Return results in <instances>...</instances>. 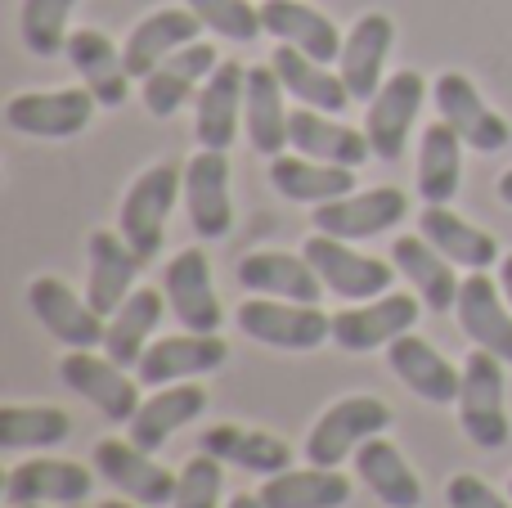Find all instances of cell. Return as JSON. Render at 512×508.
Instances as JSON below:
<instances>
[{"label": "cell", "mask_w": 512, "mask_h": 508, "mask_svg": "<svg viewBox=\"0 0 512 508\" xmlns=\"http://www.w3.org/2000/svg\"><path fill=\"white\" fill-rule=\"evenodd\" d=\"M176 198H185V167H176V162H153V167H144L140 176L131 180V189H126L122 212H117V230H122L126 243L144 257V266L162 252Z\"/></svg>", "instance_id": "6da1fadb"}, {"label": "cell", "mask_w": 512, "mask_h": 508, "mask_svg": "<svg viewBox=\"0 0 512 508\" xmlns=\"http://www.w3.org/2000/svg\"><path fill=\"white\" fill-rule=\"evenodd\" d=\"M459 428L477 450H504L512 437L508 423V383H504V360L490 351H468L463 360V383H459Z\"/></svg>", "instance_id": "7a4b0ae2"}, {"label": "cell", "mask_w": 512, "mask_h": 508, "mask_svg": "<svg viewBox=\"0 0 512 508\" xmlns=\"http://www.w3.org/2000/svg\"><path fill=\"white\" fill-rule=\"evenodd\" d=\"M391 428V405L382 396H342L315 419L306 437V459L319 468H337L342 459H355V450L369 437H382Z\"/></svg>", "instance_id": "3957f363"}, {"label": "cell", "mask_w": 512, "mask_h": 508, "mask_svg": "<svg viewBox=\"0 0 512 508\" xmlns=\"http://www.w3.org/2000/svg\"><path fill=\"white\" fill-rule=\"evenodd\" d=\"M234 324L243 338L279 351H315L333 342V315L306 302H279V297H248L234 311Z\"/></svg>", "instance_id": "277c9868"}, {"label": "cell", "mask_w": 512, "mask_h": 508, "mask_svg": "<svg viewBox=\"0 0 512 508\" xmlns=\"http://www.w3.org/2000/svg\"><path fill=\"white\" fill-rule=\"evenodd\" d=\"M301 252L315 266V275L324 279L328 293H337L342 302H369V297L391 293V284L400 275L391 261L369 257V252L351 248L346 239H333V234H319V230L301 243Z\"/></svg>", "instance_id": "5b68a950"}, {"label": "cell", "mask_w": 512, "mask_h": 508, "mask_svg": "<svg viewBox=\"0 0 512 508\" xmlns=\"http://www.w3.org/2000/svg\"><path fill=\"white\" fill-rule=\"evenodd\" d=\"M418 315H423V297L418 293H382L369 302H346V311L333 315V342L342 351H387L400 333H414Z\"/></svg>", "instance_id": "8992f818"}, {"label": "cell", "mask_w": 512, "mask_h": 508, "mask_svg": "<svg viewBox=\"0 0 512 508\" xmlns=\"http://www.w3.org/2000/svg\"><path fill=\"white\" fill-rule=\"evenodd\" d=\"M423 99H427V77L414 68L391 72L378 95L369 99V108H364V135H369L378 162H400L409 131H414L418 113H423Z\"/></svg>", "instance_id": "52a82bcc"}, {"label": "cell", "mask_w": 512, "mask_h": 508, "mask_svg": "<svg viewBox=\"0 0 512 508\" xmlns=\"http://www.w3.org/2000/svg\"><path fill=\"white\" fill-rule=\"evenodd\" d=\"M99 99L86 86H63V90H18L5 104L9 131L32 135V140H72L90 126Z\"/></svg>", "instance_id": "ba28073f"}, {"label": "cell", "mask_w": 512, "mask_h": 508, "mask_svg": "<svg viewBox=\"0 0 512 508\" xmlns=\"http://www.w3.org/2000/svg\"><path fill=\"white\" fill-rule=\"evenodd\" d=\"M405 216H409L405 189L378 185V189H355V194L333 198V203H319L310 212V225L319 234H333V239L364 243V239H378V234H391Z\"/></svg>", "instance_id": "9c48e42d"}, {"label": "cell", "mask_w": 512, "mask_h": 508, "mask_svg": "<svg viewBox=\"0 0 512 508\" xmlns=\"http://www.w3.org/2000/svg\"><path fill=\"white\" fill-rule=\"evenodd\" d=\"M27 306L41 320V329L50 333L54 342H63L68 351H95L104 347V329L108 320L90 306V297L72 293L59 275H36L27 284Z\"/></svg>", "instance_id": "30bf717a"}, {"label": "cell", "mask_w": 512, "mask_h": 508, "mask_svg": "<svg viewBox=\"0 0 512 508\" xmlns=\"http://www.w3.org/2000/svg\"><path fill=\"white\" fill-rule=\"evenodd\" d=\"M432 104H436V113H441V122H450L468 149L499 153L512 140L508 117L495 113V108L481 99L477 81H472L468 72H441V77L432 81Z\"/></svg>", "instance_id": "8fae6325"}, {"label": "cell", "mask_w": 512, "mask_h": 508, "mask_svg": "<svg viewBox=\"0 0 512 508\" xmlns=\"http://www.w3.org/2000/svg\"><path fill=\"white\" fill-rule=\"evenodd\" d=\"M90 459H95V473L104 477L108 486H117L122 495H131L135 504H144V508H162V504L176 500L180 477L171 473V468H162L158 459L149 455V450L135 446L131 437H126V441H117V437L95 441Z\"/></svg>", "instance_id": "7c38bea8"}, {"label": "cell", "mask_w": 512, "mask_h": 508, "mask_svg": "<svg viewBox=\"0 0 512 508\" xmlns=\"http://www.w3.org/2000/svg\"><path fill=\"white\" fill-rule=\"evenodd\" d=\"M162 293H167V306L176 311V320L189 333H221L225 311H221V293H216V279H212V261H207L203 248H185L167 261Z\"/></svg>", "instance_id": "4fadbf2b"}, {"label": "cell", "mask_w": 512, "mask_h": 508, "mask_svg": "<svg viewBox=\"0 0 512 508\" xmlns=\"http://www.w3.org/2000/svg\"><path fill=\"white\" fill-rule=\"evenodd\" d=\"M391 45H396V23H391V14H382V9H369V14H360L346 27L342 54H337V72H342L355 104H369L382 90Z\"/></svg>", "instance_id": "5bb4252c"}, {"label": "cell", "mask_w": 512, "mask_h": 508, "mask_svg": "<svg viewBox=\"0 0 512 508\" xmlns=\"http://www.w3.org/2000/svg\"><path fill=\"white\" fill-rule=\"evenodd\" d=\"M185 212L198 239H225L234 230L230 153L225 149H198L185 162Z\"/></svg>", "instance_id": "9a60e30c"}, {"label": "cell", "mask_w": 512, "mask_h": 508, "mask_svg": "<svg viewBox=\"0 0 512 508\" xmlns=\"http://www.w3.org/2000/svg\"><path fill=\"white\" fill-rule=\"evenodd\" d=\"M230 360V347H225L221 333H176V338H158L149 342L144 360L135 365V378L140 387H167V383H194L203 374H216V369Z\"/></svg>", "instance_id": "2e32d148"}, {"label": "cell", "mask_w": 512, "mask_h": 508, "mask_svg": "<svg viewBox=\"0 0 512 508\" xmlns=\"http://www.w3.org/2000/svg\"><path fill=\"white\" fill-rule=\"evenodd\" d=\"M59 378L63 387L90 401L108 423H131L135 410H140V387L126 374L122 365H113L108 356H95V351H68L59 360Z\"/></svg>", "instance_id": "e0dca14e"}, {"label": "cell", "mask_w": 512, "mask_h": 508, "mask_svg": "<svg viewBox=\"0 0 512 508\" xmlns=\"http://www.w3.org/2000/svg\"><path fill=\"white\" fill-rule=\"evenodd\" d=\"M454 315H459V329L472 347L512 365V306L504 288H499V279H490L486 270H468V279L459 288V302H454Z\"/></svg>", "instance_id": "ac0fdd59"}, {"label": "cell", "mask_w": 512, "mask_h": 508, "mask_svg": "<svg viewBox=\"0 0 512 508\" xmlns=\"http://www.w3.org/2000/svg\"><path fill=\"white\" fill-rule=\"evenodd\" d=\"M243 99H248V68L234 59H221V68L203 81L194 99V135L203 149H225L243 131Z\"/></svg>", "instance_id": "d6986e66"}, {"label": "cell", "mask_w": 512, "mask_h": 508, "mask_svg": "<svg viewBox=\"0 0 512 508\" xmlns=\"http://www.w3.org/2000/svg\"><path fill=\"white\" fill-rule=\"evenodd\" d=\"M86 261H90L86 297H90V306H95V311L108 320V315H113L117 306L135 293V275H140L144 257L131 248V243H126L122 230H90Z\"/></svg>", "instance_id": "ffe728a7"}, {"label": "cell", "mask_w": 512, "mask_h": 508, "mask_svg": "<svg viewBox=\"0 0 512 508\" xmlns=\"http://www.w3.org/2000/svg\"><path fill=\"white\" fill-rule=\"evenodd\" d=\"M387 365L418 401L427 405H454L459 401V383H463V365L445 360L441 351L432 347L418 333H400L396 342L387 347Z\"/></svg>", "instance_id": "44dd1931"}, {"label": "cell", "mask_w": 512, "mask_h": 508, "mask_svg": "<svg viewBox=\"0 0 512 508\" xmlns=\"http://www.w3.org/2000/svg\"><path fill=\"white\" fill-rule=\"evenodd\" d=\"M221 68L216 59V45L207 41H189L185 50H176L171 59H162L158 68L144 77V108L153 117H176L189 99H198L203 81Z\"/></svg>", "instance_id": "7402d4cb"}, {"label": "cell", "mask_w": 512, "mask_h": 508, "mask_svg": "<svg viewBox=\"0 0 512 508\" xmlns=\"http://www.w3.org/2000/svg\"><path fill=\"white\" fill-rule=\"evenodd\" d=\"M203 23L189 5H167V9H153L144 14L140 23L131 27V36L122 41V54H126V72L135 81H144L162 59H171L176 50H185L189 41H198Z\"/></svg>", "instance_id": "603a6c76"}, {"label": "cell", "mask_w": 512, "mask_h": 508, "mask_svg": "<svg viewBox=\"0 0 512 508\" xmlns=\"http://www.w3.org/2000/svg\"><path fill=\"white\" fill-rule=\"evenodd\" d=\"M95 491V473L77 459H23L5 473L9 504H81Z\"/></svg>", "instance_id": "cb8c5ba5"}, {"label": "cell", "mask_w": 512, "mask_h": 508, "mask_svg": "<svg viewBox=\"0 0 512 508\" xmlns=\"http://www.w3.org/2000/svg\"><path fill=\"white\" fill-rule=\"evenodd\" d=\"M68 63L77 68L81 86L99 99V108H122L131 99V72H126L122 45H113L99 27H77L68 36Z\"/></svg>", "instance_id": "d4e9b609"}, {"label": "cell", "mask_w": 512, "mask_h": 508, "mask_svg": "<svg viewBox=\"0 0 512 508\" xmlns=\"http://www.w3.org/2000/svg\"><path fill=\"white\" fill-rule=\"evenodd\" d=\"M288 149L306 153V158H319V162H333V167H351V171L373 158L369 135L337 122L333 113H319V108H306V104L292 108Z\"/></svg>", "instance_id": "484cf974"}, {"label": "cell", "mask_w": 512, "mask_h": 508, "mask_svg": "<svg viewBox=\"0 0 512 508\" xmlns=\"http://www.w3.org/2000/svg\"><path fill=\"white\" fill-rule=\"evenodd\" d=\"M261 23L265 36L292 45V50L310 54L319 63H337L346 32L324 14V9L306 5V0H261Z\"/></svg>", "instance_id": "4316f807"}, {"label": "cell", "mask_w": 512, "mask_h": 508, "mask_svg": "<svg viewBox=\"0 0 512 508\" xmlns=\"http://www.w3.org/2000/svg\"><path fill=\"white\" fill-rule=\"evenodd\" d=\"M239 284L248 297H279V302L319 306L324 279L306 261V252H248L239 261Z\"/></svg>", "instance_id": "83f0119b"}, {"label": "cell", "mask_w": 512, "mask_h": 508, "mask_svg": "<svg viewBox=\"0 0 512 508\" xmlns=\"http://www.w3.org/2000/svg\"><path fill=\"white\" fill-rule=\"evenodd\" d=\"M391 266L409 279V288L423 297V306H432L436 315L454 311L459 288H463L459 266H454L445 252H436L423 234H396V243H391Z\"/></svg>", "instance_id": "f1b7e54d"}, {"label": "cell", "mask_w": 512, "mask_h": 508, "mask_svg": "<svg viewBox=\"0 0 512 508\" xmlns=\"http://www.w3.org/2000/svg\"><path fill=\"white\" fill-rule=\"evenodd\" d=\"M203 410H207V387H198V383H167V387H158L153 396H144L140 410H135V419L126 423V432H131V441L140 450L158 455V450L167 446V441L176 437L185 423H194Z\"/></svg>", "instance_id": "f546056e"}, {"label": "cell", "mask_w": 512, "mask_h": 508, "mask_svg": "<svg viewBox=\"0 0 512 508\" xmlns=\"http://www.w3.org/2000/svg\"><path fill=\"white\" fill-rule=\"evenodd\" d=\"M418 234L436 252H445L459 270H490L504 261V248H499L495 234L463 221L459 212H450V203H427L423 216H418Z\"/></svg>", "instance_id": "4dcf8cb0"}, {"label": "cell", "mask_w": 512, "mask_h": 508, "mask_svg": "<svg viewBox=\"0 0 512 508\" xmlns=\"http://www.w3.org/2000/svg\"><path fill=\"white\" fill-rule=\"evenodd\" d=\"M288 90H283L274 63H256L248 68V99H243V131H248L252 149L265 158H279L288 149Z\"/></svg>", "instance_id": "1f68e13d"}, {"label": "cell", "mask_w": 512, "mask_h": 508, "mask_svg": "<svg viewBox=\"0 0 512 508\" xmlns=\"http://www.w3.org/2000/svg\"><path fill=\"white\" fill-rule=\"evenodd\" d=\"M198 450L216 455L221 464H234L243 473H256V477H274L283 468H292V446L279 441L274 432H256V428H243V423H216L198 437Z\"/></svg>", "instance_id": "d6a6232c"}, {"label": "cell", "mask_w": 512, "mask_h": 508, "mask_svg": "<svg viewBox=\"0 0 512 508\" xmlns=\"http://www.w3.org/2000/svg\"><path fill=\"white\" fill-rule=\"evenodd\" d=\"M270 63H274V72H279L283 90H288L297 104L319 108V113H333V117L346 113V108L355 104L351 90H346V81H342V72H333L328 63H319V59H310V54L292 50V45H283V41L274 45Z\"/></svg>", "instance_id": "836d02e7"}, {"label": "cell", "mask_w": 512, "mask_h": 508, "mask_svg": "<svg viewBox=\"0 0 512 508\" xmlns=\"http://www.w3.org/2000/svg\"><path fill=\"white\" fill-rule=\"evenodd\" d=\"M270 185H274V194L288 198V203L319 207V203L355 194V171L306 158V153H279V158H270Z\"/></svg>", "instance_id": "e575fe53"}, {"label": "cell", "mask_w": 512, "mask_h": 508, "mask_svg": "<svg viewBox=\"0 0 512 508\" xmlns=\"http://www.w3.org/2000/svg\"><path fill=\"white\" fill-rule=\"evenodd\" d=\"M162 311H167V293L162 288H135L113 315H108V329H104V351L113 365L135 369L149 351V338L158 329Z\"/></svg>", "instance_id": "d590c367"}, {"label": "cell", "mask_w": 512, "mask_h": 508, "mask_svg": "<svg viewBox=\"0 0 512 508\" xmlns=\"http://www.w3.org/2000/svg\"><path fill=\"white\" fill-rule=\"evenodd\" d=\"M355 477L369 486V495H378V504L387 508H418L423 504V482L409 468V459L391 446L387 437H369L355 450Z\"/></svg>", "instance_id": "8d00e7d4"}, {"label": "cell", "mask_w": 512, "mask_h": 508, "mask_svg": "<svg viewBox=\"0 0 512 508\" xmlns=\"http://www.w3.org/2000/svg\"><path fill=\"white\" fill-rule=\"evenodd\" d=\"M261 504L265 508H342L351 504V477L337 468H283V473L261 482Z\"/></svg>", "instance_id": "74e56055"}, {"label": "cell", "mask_w": 512, "mask_h": 508, "mask_svg": "<svg viewBox=\"0 0 512 508\" xmlns=\"http://www.w3.org/2000/svg\"><path fill=\"white\" fill-rule=\"evenodd\" d=\"M463 185V140L450 122H432L418 140V194L423 203H454Z\"/></svg>", "instance_id": "f35d334b"}, {"label": "cell", "mask_w": 512, "mask_h": 508, "mask_svg": "<svg viewBox=\"0 0 512 508\" xmlns=\"http://www.w3.org/2000/svg\"><path fill=\"white\" fill-rule=\"evenodd\" d=\"M72 437V414L59 405H0V450H54Z\"/></svg>", "instance_id": "ab89813d"}, {"label": "cell", "mask_w": 512, "mask_h": 508, "mask_svg": "<svg viewBox=\"0 0 512 508\" xmlns=\"http://www.w3.org/2000/svg\"><path fill=\"white\" fill-rule=\"evenodd\" d=\"M72 9H77V0H23V9H18V36H23L27 54L54 59V54L68 50Z\"/></svg>", "instance_id": "60d3db41"}, {"label": "cell", "mask_w": 512, "mask_h": 508, "mask_svg": "<svg viewBox=\"0 0 512 508\" xmlns=\"http://www.w3.org/2000/svg\"><path fill=\"white\" fill-rule=\"evenodd\" d=\"M185 5L194 9L207 32L225 36V41H256L265 32L261 5H252V0H185Z\"/></svg>", "instance_id": "b9f144b4"}, {"label": "cell", "mask_w": 512, "mask_h": 508, "mask_svg": "<svg viewBox=\"0 0 512 508\" xmlns=\"http://www.w3.org/2000/svg\"><path fill=\"white\" fill-rule=\"evenodd\" d=\"M225 464L207 450H198V459H189L180 468V486L171 508H225Z\"/></svg>", "instance_id": "7bdbcfd3"}, {"label": "cell", "mask_w": 512, "mask_h": 508, "mask_svg": "<svg viewBox=\"0 0 512 508\" xmlns=\"http://www.w3.org/2000/svg\"><path fill=\"white\" fill-rule=\"evenodd\" d=\"M445 500H450V508H512V495H499L477 473H454L445 482Z\"/></svg>", "instance_id": "ee69618b"}, {"label": "cell", "mask_w": 512, "mask_h": 508, "mask_svg": "<svg viewBox=\"0 0 512 508\" xmlns=\"http://www.w3.org/2000/svg\"><path fill=\"white\" fill-rule=\"evenodd\" d=\"M499 288H504V297H508V306H512V252L499 261Z\"/></svg>", "instance_id": "f6af8a7d"}, {"label": "cell", "mask_w": 512, "mask_h": 508, "mask_svg": "<svg viewBox=\"0 0 512 508\" xmlns=\"http://www.w3.org/2000/svg\"><path fill=\"white\" fill-rule=\"evenodd\" d=\"M495 194H499V203H504V207H512V167L504 171V176H499V185H495Z\"/></svg>", "instance_id": "bcb514c9"}, {"label": "cell", "mask_w": 512, "mask_h": 508, "mask_svg": "<svg viewBox=\"0 0 512 508\" xmlns=\"http://www.w3.org/2000/svg\"><path fill=\"white\" fill-rule=\"evenodd\" d=\"M225 508H265V504H261V495H230Z\"/></svg>", "instance_id": "7dc6e473"}, {"label": "cell", "mask_w": 512, "mask_h": 508, "mask_svg": "<svg viewBox=\"0 0 512 508\" xmlns=\"http://www.w3.org/2000/svg\"><path fill=\"white\" fill-rule=\"evenodd\" d=\"M99 508H140V504H135V500H104Z\"/></svg>", "instance_id": "c3c4849f"}, {"label": "cell", "mask_w": 512, "mask_h": 508, "mask_svg": "<svg viewBox=\"0 0 512 508\" xmlns=\"http://www.w3.org/2000/svg\"><path fill=\"white\" fill-rule=\"evenodd\" d=\"M9 508H45V504H9Z\"/></svg>", "instance_id": "681fc988"}, {"label": "cell", "mask_w": 512, "mask_h": 508, "mask_svg": "<svg viewBox=\"0 0 512 508\" xmlns=\"http://www.w3.org/2000/svg\"><path fill=\"white\" fill-rule=\"evenodd\" d=\"M508 495H512V482H508Z\"/></svg>", "instance_id": "f907efd6"}]
</instances>
